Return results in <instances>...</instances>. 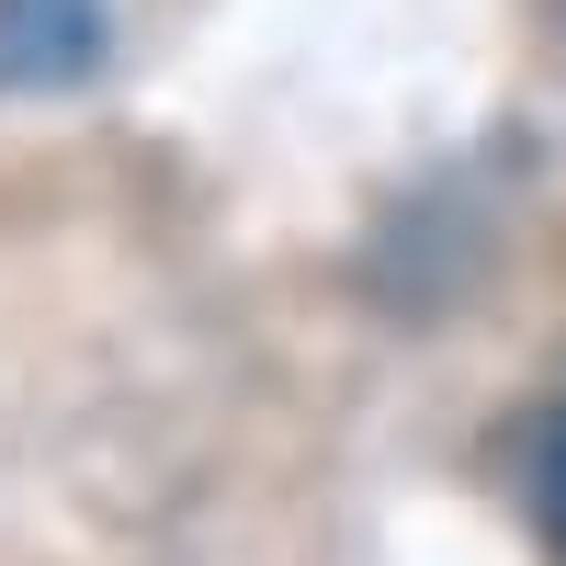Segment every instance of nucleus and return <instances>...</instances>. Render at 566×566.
Returning a JSON list of instances; mask_svg holds the SVG:
<instances>
[{"label": "nucleus", "mask_w": 566, "mask_h": 566, "mask_svg": "<svg viewBox=\"0 0 566 566\" xmlns=\"http://www.w3.org/2000/svg\"><path fill=\"white\" fill-rule=\"evenodd\" d=\"M544 522H555V544H566V419H555V442H544Z\"/></svg>", "instance_id": "nucleus-2"}, {"label": "nucleus", "mask_w": 566, "mask_h": 566, "mask_svg": "<svg viewBox=\"0 0 566 566\" xmlns=\"http://www.w3.org/2000/svg\"><path fill=\"white\" fill-rule=\"evenodd\" d=\"M114 0H0V91H69L103 69Z\"/></svg>", "instance_id": "nucleus-1"}]
</instances>
